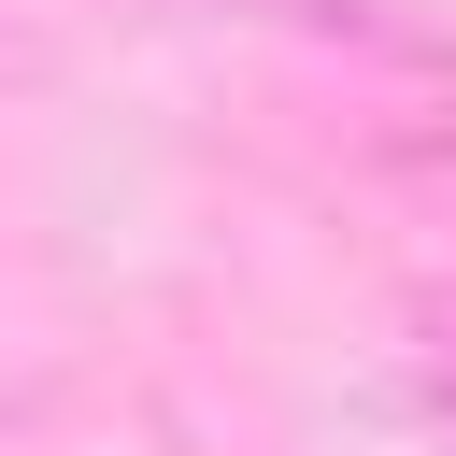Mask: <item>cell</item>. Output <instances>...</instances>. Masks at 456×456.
I'll list each match as a JSON object with an SVG mask.
<instances>
[{"label":"cell","instance_id":"1","mask_svg":"<svg viewBox=\"0 0 456 456\" xmlns=\"http://www.w3.org/2000/svg\"><path fill=\"white\" fill-rule=\"evenodd\" d=\"M385 157H399V185H413L428 214H456V86L413 100V114H385Z\"/></svg>","mask_w":456,"mask_h":456},{"label":"cell","instance_id":"2","mask_svg":"<svg viewBox=\"0 0 456 456\" xmlns=\"http://www.w3.org/2000/svg\"><path fill=\"white\" fill-rule=\"evenodd\" d=\"M428 370H442V399H456V328H428Z\"/></svg>","mask_w":456,"mask_h":456}]
</instances>
